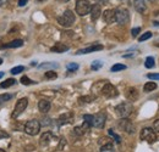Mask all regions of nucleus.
<instances>
[{
	"label": "nucleus",
	"mask_w": 159,
	"mask_h": 152,
	"mask_svg": "<svg viewBox=\"0 0 159 152\" xmlns=\"http://www.w3.org/2000/svg\"><path fill=\"white\" fill-rule=\"evenodd\" d=\"M53 53H66L69 50V46L62 44V43H57L52 49H50Z\"/></svg>",
	"instance_id": "obj_19"
},
{
	"label": "nucleus",
	"mask_w": 159,
	"mask_h": 152,
	"mask_svg": "<svg viewBox=\"0 0 159 152\" xmlns=\"http://www.w3.org/2000/svg\"><path fill=\"white\" fill-rule=\"evenodd\" d=\"M141 139L148 142H153L157 140V133L153 130V128H143L139 134Z\"/></svg>",
	"instance_id": "obj_7"
},
{
	"label": "nucleus",
	"mask_w": 159,
	"mask_h": 152,
	"mask_svg": "<svg viewBox=\"0 0 159 152\" xmlns=\"http://www.w3.org/2000/svg\"><path fill=\"white\" fill-rule=\"evenodd\" d=\"M126 68H127V67H126L125 65H122V63H116V65L111 66L110 71H111V72H120V71H124V70H126Z\"/></svg>",
	"instance_id": "obj_24"
},
{
	"label": "nucleus",
	"mask_w": 159,
	"mask_h": 152,
	"mask_svg": "<svg viewBox=\"0 0 159 152\" xmlns=\"http://www.w3.org/2000/svg\"><path fill=\"white\" fill-rule=\"evenodd\" d=\"M66 68H67L69 72H76V71L79 70V65L75 63V62H71V63H67Z\"/></svg>",
	"instance_id": "obj_30"
},
{
	"label": "nucleus",
	"mask_w": 159,
	"mask_h": 152,
	"mask_svg": "<svg viewBox=\"0 0 159 152\" xmlns=\"http://www.w3.org/2000/svg\"><path fill=\"white\" fill-rule=\"evenodd\" d=\"M148 1H152L153 2V1H157V0H148Z\"/></svg>",
	"instance_id": "obj_51"
},
{
	"label": "nucleus",
	"mask_w": 159,
	"mask_h": 152,
	"mask_svg": "<svg viewBox=\"0 0 159 152\" xmlns=\"http://www.w3.org/2000/svg\"><path fill=\"white\" fill-rule=\"evenodd\" d=\"M1 63H2V58H0V65H1Z\"/></svg>",
	"instance_id": "obj_50"
},
{
	"label": "nucleus",
	"mask_w": 159,
	"mask_h": 152,
	"mask_svg": "<svg viewBox=\"0 0 159 152\" xmlns=\"http://www.w3.org/2000/svg\"><path fill=\"white\" fill-rule=\"evenodd\" d=\"M147 78L149 79H154V80H159V73H148Z\"/></svg>",
	"instance_id": "obj_39"
},
{
	"label": "nucleus",
	"mask_w": 159,
	"mask_h": 152,
	"mask_svg": "<svg viewBox=\"0 0 159 152\" xmlns=\"http://www.w3.org/2000/svg\"><path fill=\"white\" fill-rule=\"evenodd\" d=\"M115 16H116V22L119 24H126L130 21V14L126 9H118L115 10Z\"/></svg>",
	"instance_id": "obj_8"
},
{
	"label": "nucleus",
	"mask_w": 159,
	"mask_h": 152,
	"mask_svg": "<svg viewBox=\"0 0 159 152\" xmlns=\"http://www.w3.org/2000/svg\"><path fill=\"white\" fill-rule=\"evenodd\" d=\"M100 152H115V149H114V145L111 142H108L105 145H103L100 147Z\"/></svg>",
	"instance_id": "obj_23"
},
{
	"label": "nucleus",
	"mask_w": 159,
	"mask_h": 152,
	"mask_svg": "<svg viewBox=\"0 0 159 152\" xmlns=\"http://www.w3.org/2000/svg\"><path fill=\"white\" fill-rule=\"evenodd\" d=\"M49 123H50V119H49V118H44V119L42 120V124H43V125H45V124H49Z\"/></svg>",
	"instance_id": "obj_43"
},
{
	"label": "nucleus",
	"mask_w": 159,
	"mask_h": 152,
	"mask_svg": "<svg viewBox=\"0 0 159 152\" xmlns=\"http://www.w3.org/2000/svg\"><path fill=\"white\" fill-rule=\"evenodd\" d=\"M157 46H159V44H157Z\"/></svg>",
	"instance_id": "obj_53"
},
{
	"label": "nucleus",
	"mask_w": 159,
	"mask_h": 152,
	"mask_svg": "<svg viewBox=\"0 0 159 152\" xmlns=\"http://www.w3.org/2000/svg\"><path fill=\"white\" fill-rule=\"evenodd\" d=\"M27 2H28V0H19V5L20 6H25Z\"/></svg>",
	"instance_id": "obj_44"
},
{
	"label": "nucleus",
	"mask_w": 159,
	"mask_h": 152,
	"mask_svg": "<svg viewBox=\"0 0 159 152\" xmlns=\"http://www.w3.org/2000/svg\"><path fill=\"white\" fill-rule=\"evenodd\" d=\"M103 19H104V22H105V23H108V24H110V23L115 22V21H116L115 10H111V9L105 10V11L103 12Z\"/></svg>",
	"instance_id": "obj_11"
},
{
	"label": "nucleus",
	"mask_w": 159,
	"mask_h": 152,
	"mask_svg": "<svg viewBox=\"0 0 159 152\" xmlns=\"http://www.w3.org/2000/svg\"><path fill=\"white\" fill-rule=\"evenodd\" d=\"M156 89H157V84H156L154 82H147V83L144 84V87H143V90H144L146 93L154 91Z\"/></svg>",
	"instance_id": "obj_21"
},
{
	"label": "nucleus",
	"mask_w": 159,
	"mask_h": 152,
	"mask_svg": "<svg viewBox=\"0 0 159 152\" xmlns=\"http://www.w3.org/2000/svg\"><path fill=\"white\" fill-rule=\"evenodd\" d=\"M139 32H141V28H139V27H136V28H132L131 34H132V37H134V38H136V37L139 36Z\"/></svg>",
	"instance_id": "obj_38"
},
{
	"label": "nucleus",
	"mask_w": 159,
	"mask_h": 152,
	"mask_svg": "<svg viewBox=\"0 0 159 152\" xmlns=\"http://www.w3.org/2000/svg\"><path fill=\"white\" fill-rule=\"evenodd\" d=\"M93 119H94V116H92V114H84L83 116V120L84 122H88L92 127H93Z\"/></svg>",
	"instance_id": "obj_35"
},
{
	"label": "nucleus",
	"mask_w": 159,
	"mask_h": 152,
	"mask_svg": "<svg viewBox=\"0 0 159 152\" xmlns=\"http://www.w3.org/2000/svg\"><path fill=\"white\" fill-rule=\"evenodd\" d=\"M107 120V116L104 112H98L97 114H94V119H93V127L96 128H103Z\"/></svg>",
	"instance_id": "obj_10"
},
{
	"label": "nucleus",
	"mask_w": 159,
	"mask_h": 152,
	"mask_svg": "<svg viewBox=\"0 0 159 152\" xmlns=\"http://www.w3.org/2000/svg\"><path fill=\"white\" fill-rule=\"evenodd\" d=\"M115 111L119 117L121 118H127L130 114L132 113V105L130 102H121L115 107Z\"/></svg>",
	"instance_id": "obj_2"
},
{
	"label": "nucleus",
	"mask_w": 159,
	"mask_h": 152,
	"mask_svg": "<svg viewBox=\"0 0 159 152\" xmlns=\"http://www.w3.org/2000/svg\"><path fill=\"white\" fill-rule=\"evenodd\" d=\"M2 76H4V73H2V72H0V78H2Z\"/></svg>",
	"instance_id": "obj_48"
},
{
	"label": "nucleus",
	"mask_w": 159,
	"mask_h": 152,
	"mask_svg": "<svg viewBox=\"0 0 159 152\" xmlns=\"http://www.w3.org/2000/svg\"><path fill=\"white\" fill-rule=\"evenodd\" d=\"M103 50V45H93V46H89V48H86V49H82V50H79L76 54L77 55H81V54H89V53H96V51H100Z\"/></svg>",
	"instance_id": "obj_16"
},
{
	"label": "nucleus",
	"mask_w": 159,
	"mask_h": 152,
	"mask_svg": "<svg viewBox=\"0 0 159 152\" xmlns=\"http://www.w3.org/2000/svg\"><path fill=\"white\" fill-rule=\"evenodd\" d=\"M0 152H6V151H4V150H1V149H0Z\"/></svg>",
	"instance_id": "obj_52"
},
{
	"label": "nucleus",
	"mask_w": 159,
	"mask_h": 152,
	"mask_svg": "<svg viewBox=\"0 0 159 152\" xmlns=\"http://www.w3.org/2000/svg\"><path fill=\"white\" fill-rule=\"evenodd\" d=\"M22 45H23V40H21V39H16V40H12V41H10V43L5 44V45L2 46V49H10V48H21Z\"/></svg>",
	"instance_id": "obj_20"
},
{
	"label": "nucleus",
	"mask_w": 159,
	"mask_h": 152,
	"mask_svg": "<svg viewBox=\"0 0 159 152\" xmlns=\"http://www.w3.org/2000/svg\"><path fill=\"white\" fill-rule=\"evenodd\" d=\"M38 108H39V111L42 113H48L50 111V108H52V105H50V102L48 100H40L38 102Z\"/></svg>",
	"instance_id": "obj_17"
},
{
	"label": "nucleus",
	"mask_w": 159,
	"mask_h": 152,
	"mask_svg": "<svg viewBox=\"0 0 159 152\" xmlns=\"http://www.w3.org/2000/svg\"><path fill=\"white\" fill-rule=\"evenodd\" d=\"M23 70H25V67L23 66H16V67H14L10 72H11V74H19V73H21V72H23Z\"/></svg>",
	"instance_id": "obj_32"
},
{
	"label": "nucleus",
	"mask_w": 159,
	"mask_h": 152,
	"mask_svg": "<svg viewBox=\"0 0 159 152\" xmlns=\"http://www.w3.org/2000/svg\"><path fill=\"white\" fill-rule=\"evenodd\" d=\"M102 66H103V62L99 61V60H94L93 62H92V65H91V68L93 70V71H98L102 68Z\"/></svg>",
	"instance_id": "obj_27"
},
{
	"label": "nucleus",
	"mask_w": 159,
	"mask_h": 152,
	"mask_svg": "<svg viewBox=\"0 0 159 152\" xmlns=\"http://www.w3.org/2000/svg\"><path fill=\"white\" fill-rule=\"evenodd\" d=\"M44 77H45L47 79H57V78H58V73H57L55 71H47Z\"/></svg>",
	"instance_id": "obj_29"
},
{
	"label": "nucleus",
	"mask_w": 159,
	"mask_h": 152,
	"mask_svg": "<svg viewBox=\"0 0 159 152\" xmlns=\"http://www.w3.org/2000/svg\"><path fill=\"white\" fill-rule=\"evenodd\" d=\"M152 32H146V33H143L141 37H139V41H146V40H148L149 38H152Z\"/></svg>",
	"instance_id": "obj_33"
},
{
	"label": "nucleus",
	"mask_w": 159,
	"mask_h": 152,
	"mask_svg": "<svg viewBox=\"0 0 159 152\" xmlns=\"http://www.w3.org/2000/svg\"><path fill=\"white\" fill-rule=\"evenodd\" d=\"M11 99H12V94H1L0 95V103L6 102V101H9Z\"/></svg>",
	"instance_id": "obj_34"
},
{
	"label": "nucleus",
	"mask_w": 159,
	"mask_h": 152,
	"mask_svg": "<svg viewBox=\"0 0 159 152\" xmlns=\"http://www.w3.org/2000/svg\"><path fill=\"white\" fill-rule=\"evenodd\" d=\"M91 4L88 0H77L76 1V12L80 16H86L91 12Z\"/></svg>",
	"instance_id": "obj_3"
},
{
	"label": "nucleus",
	"mask_w": 159,
	"mask_h": 152,
	"mask_svg": "<svg viewBox=\"0 0 159 152\" xmlns=\"http://www.w3.org/2000/svg\"><path fill=\"white\" fill-rule=\"evenodd\" d=\"M65 145H66V141H65V139H61V140H60L59 146H58V149H59V150H62Z\"/></svg>",
	"instance_id": "obj_42"
},
{
	"label": "nucleus",
	"mask_w": 159,
	"mask_h": 152,
	"mask_svg": "<svg viewBox=\"0 0 159 152\" xmlns=\"http://www.w3.org/2000/svg\"><path fill=\"white\" fill-rule=\"evenodd\" d=\"M74 120V114L71 112L65 114H61L59 118H58V124L59 125H62V124H67V123H71Z\"/></svg>",
	"instance_id": "obj_14"
},
{
	"label": "nucleus",
	"mask_w": 159,
	"mask_h": 152,
	"mask_svg": "<svg viewBox=\"0 0 159 152\" xmlns=\"http://www.w3.org/2000/svg\"><path fill=\"white\" fill-rule=\"evenodd\" d=\"M55 136L53 135V134L50 133V132H47V133H44L42 136H40V140H39V144L40 146H43V147H47V146H49V144L52 142V140L54 139Z\"/></svg>",
	"instance_id": "obj_12"
},
{
	"label": "nucleus",
	"mask_w": 159,
	"mask_h": 152,
	"mask_svg": "<svg viewBox=\"0 0 159 152\" xmlns=\"http://www.w3.org/2000/svg\"><path fill=\"white\" fill-rule=\"evenodd\" d=\"M74 132H75L76 135H79V136H81V135H83V134L86 133V130L82 128V125H81V127H76V128L74 129Z\"/></svg>",
	"instance_id": "obj_36"
},
{
	"label": "nucleus",
	"mask_w": 159,
	"mask_h": 152,
	"mask_svg": "<svg viewBox=\"0 0 159 152\" xmlns=\"http://www.w3.org/2000/svg\"><path fill=\"white\" fill-rule=\"evenodd\" d=\"M100 94L103 96H105V97H108V99H113V97H116V96L119 95V91H118V89L113 84L105 83L103 85V88H102Z\"/></svg>",
	"instance_id": "obj_5"
},
{
	"label": "nucleus",
	"mask_w": 159,
	"mask_h": 152,
	"mask_svg": "<svg viewBox=\"0 0 159 152\" xmlns=\"http://www.w3.org/2000/svg\"><path fill=\"white\" fill-rule=\"evenodd\" d=\"M102 15V6L99 4H94L91 9V19L92 21H97Z\"/></svg>",
	"instance_id": "obj_13"
},
{
	"label": "nucleus",
	"mask_w": 159,
	"mask_h": 152,
	"mask_svg": "<svg viewBox=\"0 0 159 152\" xmlns=\"http://www.w3.org/2000/svg\"><path fill=\"white\" fill-rule=\"evenodd\" d=\"M75 21H76L75 14L71 10H66L61 16L58 17V22L62 27H71L75 23Z\"/></svg>",
	"instance_id": "obj_1"
},
{
	"label": "nucleus",
	"mask_w": 159,
	"mask_h": 152,
	"mask_svg": "<svg viewBox=\"0 0 159 152\" xmlns=\"http://www.w3.org/2000/svg\"><path fill=\"white\" fill-rule=\"evenodd\" d=\"M125 96L130 100V101H136L139 99V91L136 88H127L125 91Z\"/></svg>",
	"instance_id": "obj_15"
},
{
	"label": "nucleus",
	"mask_w": 159,
	"mask_h": 152,
	"mask_svg": "<svg viewBox=\"0 0 159 152\" xmlns=\"http://www.w3.org/2000/svg\"><path fill=\"white\" fill-rule=\"evenodd\" d=\"M20 82H21V84H23V85H31V84H33V83H34L33 80H31V79H30V78H28L27 76L22 77Z\"/></svg>",
	"instance_id": "obj_31"
},
{
	"label": "nucleus",
	"mask_w": 159,
	"mask_h": 152,
	"mask_svg": "<svg viewBox=\"0 0 159 152\" xmlns=\"http://www.w3.org/2000/svg\"><path fill=\"white\" fill-rule=\"evenodd\" d=\"M57 1H59V2H67V1H70V0H57Z\"/></svg>",
	"instance_id": "obj_46"
},
{
	"label": "nucleus",
	"mask_w": 159,
	"mask_h": 152,
	"mask_svg": "<svg viewBox=\"0 0 159 152\" xmlns=\"http://www.w3.org/2000/svg\"><path fill=\"white\" fill-rule=\"evenodd\" d=\"M39 68L44 70V68H58V63H54V62H45V63H42L39 65Z\"/></svg>",
	"instance_id": "obj_26"
},
{
	"label": "nucleus",
	"mask_w": 159,
	"mask_h": 152,
	"mask_svg": "<svg viewBox=\"0 0 159 152\" xmlns=\"http://www.w3.org/2000/svg\"><path fill=\"white\" fill-rule=\"evenodd\" d=\"M7 137H9V134L4 132V130H0V140L1 139H7Z\"/></svg>",
	"instance_id": "obj_41"
},
{
	"label": "nucleus",
	"mask_w": 159,
	"mask_h": 152,
	"mask_svg": "<svg viewBox=\"0 0 159 152\" xmlns=\"http://www.w3.org/2000/svg\"><path fill=\"white\" fill-rule=\"evenodd\" d=\"M109 134H110V135H111V136H113V137L115 139V141H116L118 144H120V142H121V139H120V136H119V135H116V134L114 133V132H113L111 129L109 130Z\"/></svg>",
	"instance_id": "obj_37"
},
{
	"label": "nucleus",
	"mask_w": 159,
	"mask_h": 152,
	"mask_svg": "<svg viewBox=\"0 0 159 152\" xmlns=\"http://www.w3.org/2000/svg\"><path fill=\"white\" fill-rule=\"evenodd\" d=\"M38 2H43V1H45V0H37Z\"/></svg>",
	"instance_id": "obj_49"
},
{
	"label": "nucleus",
	"mask_w": 159,
	"mask_h": 152,
	"mask_svg": "<svg viewBox=\"0 0 159 152\" xmlns=\"http://www.w3.org/2000/svg\"><path fill=\"white\" fill-rule=\"evenodd\" d=\"M118 127L121 130L126 132L127 134L135 133V127H134V124L127 118H121V120H119V123H118Z\"/></svg>",
	"instance_id": "obj_9"
},
{
	"label": "nucleus",
	"mask_w": 159,
	"mask_h": 152,
	"mask_svg": "<svg viewBox=\"0 0 159 152\" xmlns=\"http://www.w3.org/2000/svg\"><path fill=\"white\" fill-rule=\"evenodd\" d=\"M27 105H28V100L26 97H22L17 102H16V106H15V110L11 114L12 118H17L21 113H23V111L27 108Z\"/></svg>",
	"instance_id": "obj_6"
},
{
	"label": "nucleus",
	"mask_w": 159,
	"mask_h": 152,
	"mask_svg": "<svg viewBox=\"0 0 159 152\" xmlns=\"http://www.w3.org/2000/svg\"><path fill=\"white\" fill-rule=\"evenodd\" d=\"M134 6H135L136 11L139 12V14H144L146 10H147V6H146L144 0H134Z\"/></svg>",
	"instance_id": "obj_18"
},
{
	"label": "nucleus",
	"mask_w": 159,
	"mask_h": 152,
	"mask_svg": "<svg viewBox=\"0 0 159 152\" xmlns=\"http://www.w3.org/2000/svg\"><path fill=\"white\" fill-rule=\"evenodd\" d=\"M154 65H156V62H154V58H153V57L148 56L147 58H146V61H144V66H146V68H153Z\"/></svg>",
	"instance_id": "obj_25"
},
{
	"label": "nucleus",
	"mask_w": 159,
	"mask_h": 152,
	"mask_svg": "<svg viewBox=\"0 0 159 152\" xmlns=\"http://www.w3.org/2000/svg\"><path fill=\"white\" fill-rule=\"evenodd\" d=\"M5 2H6V0H0V6H2Z\"/></svg>",
	"instance_id": "obj_45"
},
{
	"label": "nucleus",
	"mask_w": 159,
	"mask_h": 152,
	"mask_svg": "<svg viewBox=\"0 0 159 152\" xmlns=\"http://www.w3.org/2000/svg\"><path fill=\"white\" fill-rule=\"evenodd\" d=\"M40 130V123L37 119H32V120H28L26 124H25V132L28 134V135H37Z\"/></svg>",
	"instance_id": "obj_4"
},
{
	"label": "nucleus",
	"mask_w": 159,
	"mask_h": 152,
	"mask_svg": "<svg viewBox=\"0 0 159 152\" xmlns=\"http://www.w3.org/2000/svg\"><path fill=\"white\" fill-rule=\"evenodd\" d=\"M94 99L96 97H93V96H81L79 101L80 103H88V102H92Z\"/></svg>",
	"instance_id": "obj_28"
},
{
	"label": "nucleus",
	"mask_w": 159,
	"mask_h": 152,
	"mask_svg": "<svg viewBox=\"0 0 159 152\" xmlns=\"http://www.w3.org/2000/svg\"><path fill=\"white\" fill-rule=\"evenodd\" d=\"M15 83H16V80H15L14 78H9V79L4 80V82L0 84V88H4V89H6V88H10L11 85H14Z\"/></svg>",
	"instance_id": "obj_22"
},
{
	"label": "nucleus",
	"mask_w": 159,
	"mask_h": 152,
	"mask_svg": "<svg viewBox=\"0 0 159 152\" xmlns=\"http://www.w3.org/2000/svg\"><path fill=\"white\" fill-rule=\"evenodd\" d=\"M153 24H154V26H159V22H157V21H154V22H153Z\"/></svg>",
	"instance_id": "obj_47"
},
{
	"label": "nucleus",
	"mask_w": 159,
	"mask_h": 152,
	"mask_svg": "<svg viewBox=\"0 0 159 152\" xmlns=\"http://www.w3.org/2000/svg\"><path fill=\"white\" fill-rule=\"evenodd\" d=\"M153 130L156 133H159V119H157L154 123H153Z\"/></svg>",
	"instance_id": "obj_40"
}]
</instances>
